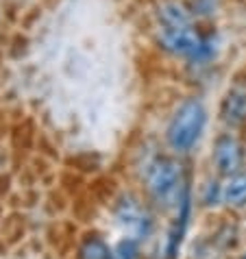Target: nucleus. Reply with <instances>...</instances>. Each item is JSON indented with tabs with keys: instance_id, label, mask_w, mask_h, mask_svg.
Wrapping results in <instances>:
<instances>
[{
	"instance_id": "nucleus-1",
	"label": "nucleus",
	"mask_w": 246,
	"mask_h": 259,
	"mask_svg": "<svg viewBox=\"0 0 246 259\" xmlns=\"http://www.w3.org/2000/svg\"><path fill=\"white\" fill-rule=\"evenodd\" d=\"M205 126V109L198 100H185L168 126V142L175 150H190L198 142Z\"/></svg>"
},
{
	"instance_id": "nucleus-2",
	"label": "nucleus",
	"mask_w": 246,
	"mask_h": 259,
	"mask_svg": "<svg viewBox=\"0 0 246 259\" xmlns=\"http://www.w3.org/2000/svg\"><path fill=\"white\" fill-rule=\"evenodd\" d=\"M159 41L166 50L181 57H207L212 53L209 44H205L196 33L192 31V26L187 28H168V26H161L159 31Z\"/></svg>"
},
{
	"instance_id": "nucleus-3",
	"label": "nucleus",
	"mask_w": 246,
	"mask_h": 259,
	"mask_svg": "<svg viewBox=\"0 0 246 259\" xmlns=\"http://www.w3.org/2000/svg\"><path fill=\"white\" fill-rule=\"evenodd\" d=\"M179 181H181V170L175 161H159L153 165L148 175V188L153 192V196L157 200H170L179 190Z\"/></svg>"
},
{
	"instance_id": "nucleus-4",
	"label": "nucleus",
	"mask_w": 246,
	"mask_h": 259,
	"mask_svg": "<svg viewBox=\"0 0 246 259\" xmlns=\"http://www.w3.org/2000/svg\"><path fill=\"white\" fill-rule=\"evenodd\" d=\"M216 165L222 175H231V172L237 170L240 165V148H237L235 140L231 138H220L218 144H216Z\"/></svg>"
},
{
	"instance_id": "nucleus-5",
	"label": "nucleus",
	"mask_w": 246,
	"mask_h": 259,
	"mask_svg": "<svg viewBox=\"0 0 246 259\" xmlns=\"http://www.w3.org/2000/svg\"><path fill=\"white\" fill-rule=\"evenodd\" d=\"M159 22H161V26H168V28L192 26V20L187 16V11L177 3H166L159 7Z\"/></svg>"
},
{
	"instance_id": "nucleus-6",
	"label": "nucleus",
	"mask_w": 246,
	"mask_h": 259,
	"mask_svg": "<svg viewBox=\"0 0 246 259\" xmlns=\"http://www.w3.org/2000/svg\"><path fill=\"white\" fill-rule=\"evenodd\" d=\"M224 200L229 205H242L246 200V177H235L224 190Z\"/></svg>"
},
{
	"instance_id": "nucleus-7",
	"label": "nucleus",
	"mask_w": 246,
	"mask_h": 259,
	"mask_svg": "<svg viewBox=\"0 0 246 259\" xmlns=\"http://www.w3.org/2000/svg\"><path fill=\"white\" fill-rule=\"evenodd\" d=\"M227 105H229V120H240L242 118V113H244V105H246V98L244 96H237V94H231L229 100H227Z\"/></svg>"
},
{
	"instance_id": "nucleus-8",
	"label": "nucleus",
	"mask_w": 246,
	"mask_h": 259,
	"mask_svg": "<svg viewBox=\"0 0 246 259\" xmlns=\"http://www.w3.org/2000/svg\"><path fill=\"white\" fill-rule=\"evenodd\" d=\"M118 253H120V259H133V253H135V244H133L131 240L122 242V244H120V248H118Z\"/></svg>"
}]
</instances>
